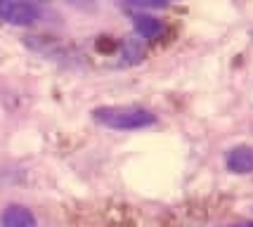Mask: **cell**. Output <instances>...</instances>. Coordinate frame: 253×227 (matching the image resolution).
Segmentation results:
<instances>
[{
	"label": "cell",
	"instance_id": "8992f818",
	"mask_svg": "<svg viewBox=\"0 0 253 227\" xmlns=\"http://www.w3.org/2000/svg\"><path fill=\"white\" fill-rule=\"evenodd\" d=\"M142 54H144L142 41L128 38V41L123 43V57H126V62H137V59H142Z\"/></svg>",
	"mask_w": 253,
	"mask_h": 227
},
{
	"label": "cell",
	"instance_id": "7a4b0ae2",
	"mask_svg": "<svg viewBox=\"0 0 253 227\" xmlns=\"http://www.w3.org/2000/svg\"><path fill=\"white\" fill-rule=\"evenodd\" d=\"M38 17H41V12H38V7L31 5V2H10L5 14H2L5 22L17 24V26H29V24H33Z\"/></svg>",
	"mask_w": 253,
	"mask_h": 227
},
{
	"label": "cell",
	"instance_id": "277c9868",
	"mask_svg": "<svg viewBox=\"0 0 253 227\" xmlns=\"http://www.w3.org/2000/svg\"><path fill=\"white\" fill-rule=\"evenodd\" d=\"M0 225L2 227H33L36 225V218L24 206H10V208H5V213L0 218Z\"/></svg>",
	"mask_w": 253,
	"mask_h": 227
},
{
	"label": "cell",
	"instance_id": "6da1fadb",
	"mask_svg": "<svg viewBox=\"0 0 253 227\" xmlns=\"http://www.w3.org/2000/svg\"><path fill=\"white\" fill-rule=\"evenodd\" d=\"M92 119L111 130H140L156 123L154 114L140 107H99L92 111Z\"/></svg>",
	"mask_w": 253,
	"mask_h": 227
},
{
	"label": "cell",
	"instance_id": "30bf717a",
	"mask_svg": "<svg viewBox=\"0 0 253 227\" xmlns=\"http://www.w3.org/2000/svg\"><path fill=\"white\" fill-rule=\"evenodd\" d=\"M242 227H253V225H242Z\"/></svg>",
	"mask_w": 253,
	"mask_h": 227
},
{
	"label": "cell",
	"instance_id": "9c48e42d",
	"mask_svg": "<svg viewBox=\"0 0 253 227\" xmlns=\"http://www.w3.org/2000/svg\"><path fill=\"white\" fill-rule=\"evenodd\" d=\"M161 2H164V5H166V2H170V0H161Z\"/></svg>",
	"mask_w": 253,
	"mask_h": 227
},
{
	"label": "cell",
	"instance_id": "52a82bcc",
	"mask_svg": "<svg viewBox=\"0 0 253 227\" xmlns=\"http://www.w3.org/2000/svg\"><path fill=\"white\" fill-rule=\"evenodd\" d=\"M123 7H132V10H144V7H161V0H116Z\"/></svg>",
	"mask_w": 253,
	"mask_h": 227
},
{
	"label": "cell",
	"instance_id": "3957f363",
	"mask_svg": "<svg viewBox=\"0 0 253 227\" xmlns=\"http://www.w3.org/2000/svg\"><path fill=\"white\" fill-rule=\"evenodd\" d=\"M227 168L232 173H251L253 171V149L246 144L232 147L227 151Z\"/></svg>",
	"mask_w": 253,
	"mask_h": 227
},
{
	"label": "cell",
	"instance_id": "5b68a950",
	"mask_svg": "<svg viewBox=\"0 0 253 227\" xmlns=\"http://www.w3.org/2000/svg\"><path fill=\"white\" fill-rule=\"evenodd\" d=\"M132 29L140 33L142 38H159L164 33V24L152 14H135L132 17Z\"/></svg>",
	"mask_w": 253,
	"mask_h": 227
},
{
	"label": "cell",
	"instance_id": "ba28073f",
	"mask_svg": "<svg viewBox=\"0 0 253 227\" xmlns=\"http://www.w3.org/2000/svg\"><path fill=\"white\" fill-rule=\"evenodd\" d=\"M71 7H76V10L81 12H92L95 7H97V0H66Z\"/></svg>",
	"mask_w": 253,
	"mask_h": 227
}]
</instances>
